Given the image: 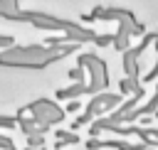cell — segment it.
<instances>
[{
  "label": "cell",
  "mask_w": 158,
  "mask_h": 150,
  "mask_svg": "<svg viewBox=\"0 0 158 150\" xmlns=\"http://www.w3.org/2000/svg\"><path fill=\"white\" fill-rule=\"evenodd\" d=\"M114 103H118V96H111V93H101V96L91 98V103L86 106V111H89L91 116H99V113L109 111V108H111Z\"/></svg>",
  "instance_id": "7a4b0ae2"
},
{
  "label": "cell",
  "mask_w": 158,
  "mask_h": 150,
  "mask_svg": "<svg viewBox=\"0 0 158 150\" xmlns=\"http://www.w3.org/2000/svg\"><path fill=\"white\" fill-rule=\"evenodd\" d=\"M79 106H81V103H79V101H72V103H69V106H67V111H79Z\"/></svg>",
  "instance_id": "5b68a950"
},
{
  "label": "cell",
  "mask_w": 158,
  "mask_h": 150,
  "mask_svg": "<svg viewBox=\"0 0 158 150\" xmlns=\"http://www.w3.org/2000/svg\"><path fill=\"white\" fill-rule=\"evenodd\" d=\"M57 140H67V143H79V135H72L67 130H57Z\"/></svg>",
  "instance_id": "3957f363"
},
{
  "label": "cell",
  "mask_w": 158,
  "mask_h": 150,
  "mask_svg": "<svg viewBox=\"0 0 158 150\" xmlns=\"http://www.w3.org/2000/svg\"><path fill=\"white\" fill-rule=\"evenodd\" d=\"M27 111H30V113L35 116V120H37V123H42V125L57 123V120H62V116H64V111H62L59 106H54L52 101H47V98L32 101V103L27 106Z\"/></svg>",
  "instance_id": "6da1fadb"
},
{
  "label": "cell",
  "mask_w": 158,
  "mask_h": 150,
  "mask_svg": "<svg viewBox=\"0 0 158 150\" xmlns=\"http://www.w3.org/2000/svg\"><path fill=\"white\" fill-rule=\"evenodd\" d=\"M153 42H156V52H158V37H153ZM156 76H158V66H156V69L148 74V79H156Z\"/></svg>",
  "instance_id": "277c9868"
}]
</instances>
